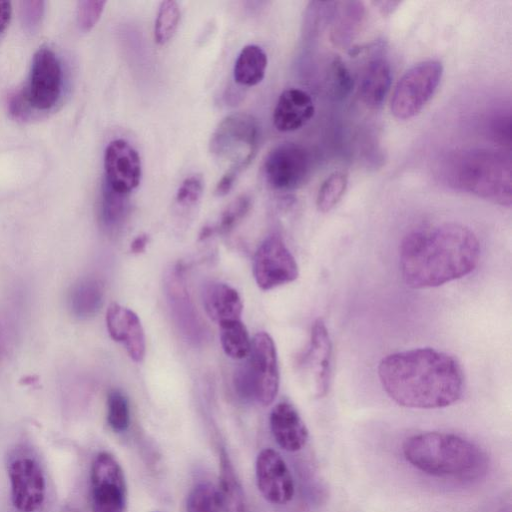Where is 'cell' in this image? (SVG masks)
<instances>
[{
  "label": "cell",
  "instance_id": "30bf717a",
  "mask_svg": "<svg viewBox=\"0 0 512 512\" xmlns=\"http://www.w3.org/2000/svg\"><path fill=\"white\" fill-rule=\"evenodd\" d=\"M11 500L19 512H35L44 503L46 480L38 461L27 454H19L8 463Z\"/></svg>",
  "mask_w": 512,
  "mask_h": 512
},
{
  "label": "cell",
  "instance_id": "9c48e42d",
  "mask_svg": "<svg viewBox=\"0 0 512 512\" xmlns=\"http://www.w3.org/2000/svg\"><path fill=\"white\" fill-rule=\"evenodd\" d=\"M253 275L258 287L264 291L298 278L297 262L281 237L271 235L260 244L253 259Z\"/></svg>",
  "mask_w": 512,
  "mask_h": 512
},
{
  "label": "cell",
  "instance_id": "836d02e7",
  "mask_svg": "<svg viewBox=\"0 0 512 512\" xmlns=\"http://www.w3.org/2000/svg\"><path fill=\"white\" fill-rule=\"evenodd\" d=\"M355 3H352V7H347L346 13L342 14L339 22L337 23V27L335 28V39H339L338 41L344 42L346 37H350L351 33L355 31L358 26V23L361 22L362 16V8L358 6L354 7Z\"/></svg>",
  "mask_w": 512,
  "mask_h": 512
},
{
  "label": "cell",
  "instance_id": "83f0119b",
  "mask_svg": "<svg viewBox=\"0 0 512 512\" xmlns=\"http://www.w3.org/2000/svg\"><path fill=\"white\" fill-rule=\"evenodd\" d=\"M348 185L347 175L336 171L330 174L319 188L316 204L321 212L333 209L343 197Z\"/></svg>",
  "mask_w": 512,
  "mask_h": 512
},
{
  "label": "cell",
  "instance_id": "7c38bea8",
  "mask_svg": "<svg viewBox=\"0 0 512 512\" xmlns=\"http://www.w3.org/2000/svg\"><path fill=\"white\" fill-rule=\"evenodd\" d=\"M248 356L255 399L267 406L274 401L279 389L277 352L271 336L266 332H258L251 341Z\"/></svg>",
  "mask_w": 512,
  "mask_h": 512
},
{
  "label": "cell",
  "instance_id": "b9f144b4",
  "mask_svg": "<svg viewBox=\"0 0 512 512\" xmlns=\"http://www.w3.org/2000/svg\"><path fill=\"white\" fill-rule=\"evenodd\" d=\"M214 231V228L210 227V226H206L202 229L201 233H200V240H203V239H206L207 237H209Z\"/></svg>",
  "mask_w": 512,
  "mask_h": 512
},
{
  "label": "cell",
  "instance_id": "4316f807",
  "mask_svg": "<svg viewBox=\"0 0 512 512\" xmlns=\"http://www.w3.org/2000/svg\"><path fill=\"white\" fill-rule=\"evenodd\" d=\"M222 508L218 488L208 482L197 484L186 502V512H220Z\"/></svg>",
  "mask_w": 512,
  "mask_h": 512
},
{
  "label": "cell",
  "instance_id": "277c9868",
  "mask_svg": "<svg viewBox=\"0 0 512 512\" xmlns=\"http://www.w3.org/2000/svg\"><path fill=\"white\" fill-rule=\"evenodd\" d=\"M511 169V158L505 153L470 149L450 154L443 161L440 174L445 183L453 189L510 207Z\"/></svg>",
  "mask_w": 512,
  "mask_h": 512
},
{
  "label": "cell",
  "instance_id": "4dcf8cb0",
  "mask_svg": "<svg viewBox=\"0 0 512 512\" xmlns=\"http://www.w3.org/2000/svg\"><path fill=\"white\" fill-rule=\"evenodd\" d=\"M251 207V198L243 194L232 201L223 211L216 228L218 233H229L248 213Z\"/></svg>",
  "mask_w": 512,
  "mask_h": 512
},
{
  "label": "cell",
  "instance_id": "5b68a950",
  "mask_svg": "<svg viewBox=\"0 0 512 512\" xmlns=\"http://www.w3.org/2000/svg\"><path fill=\"white\" fill-rule=\"evenodd\" d=\"M260 138V126L251 114L238 112L226 116L216 127L209 142L210 152L232 162L242 171L254 158Z\"/></svg>",
  "mask_w": 512,
  "mask_h": 512
},
{
  "label": "cell",
  "instance_id": "f1b7e54d",
  "mask_svg": "<svg viewBox=\"0 0 512 512\" xmlns=\"http://www.w3.org/2000/svg\"><path fill=\"white\" fill-rule=\"evenodd\" d=\"M107 422L117 433L125 431L130 423L129 405L119 390H111L107 396Z\"/></svg>",
  "mask_w": 512,
  "mask_h": 512
},
{
  "label": "cell",
  "instance_id": "d6986e66",
  "mask_svg": "<svg viewBox=\"0 0 512 512\" xmlns=\"http://www.w3.org/2000/svg\"><path fill=\"white\" fill-rule=\"evenodd\" d=\"M203 304L207 315L218 324L241 319V297L228 284L218 282L207 285L203 291Z\"/></svg>",
  "mask_w": 512,
  "mask_h": 512
},
{
  "label": "cell",
  "instance_id": "8d00e7d4",
  "mask_svg": "<svg viewBox=\"0 0 512 512\" xmlns=\"http://www.w3.org/2000/svg\"><path fill=\"white\" fill-rule=\"evenodd\" d=\"M240 170L234 167L230 169L221 177L215 187V194L217 196H225L232 189Z\"/></svg>",
  "mask_w": 512,
  "mask_h": 512
},
{
  "label": "cell",
  "instance_id": "7a4b0ae2",
  "mask_svg": "<svg viewBox=\"0 0 512 512\" xmlns=\"http://www.w3.org/2000/svg\"><path fill=\"white\" fill-rule=\"evenodd\" d=\"M481 248L477 236L458 223H444L408 233L399 248V268L413 289L441 286L470 274Z\"/></svg>",
  "mask_w": 512,
  "mask_h": 512
},
{
  "label": "cell",
  "instance_id": "6da1fadb",
  "mask_svg": "<svg viewBox=\"0 0 512 512\" xmlns=\"http://www.w3.org/2000/svg\"><path fill=\"white\" fill-rule=\"evenodd\" d=\"M378 377L386 394L407 408H444L456 403L464 391L457 360L433 348L387 355L378 365Z\"/></svg>",
  "mask_w": 512,
  "mask_h": 512
},
{
  "label": "cell",
  "instance_id": "e575fe53",
  "mask_svg": "<svg viewBox=\"0 0 512 512\" xmlns=\"http://www.w3.org/2000/svg\"><path fill=\"white\" fill-rule=\"evenodd\" d=\"M234 387L237 394L245 400L255 399L254 384L248 361L238 367L234 374Z\"/></svg>",
  "mask_w": 512,
  "mask_h": 512
},
{
  "label": "cell",
  "instance_id": "ac0fdd59",
  "mask_svg": "<svg viewBox=\"0 0 512 512\" xmlns=\"http://www.w3.org/2000/svg\"><path fill=\"white\" fill-rule=\"evenodd\" d=\"M269 421L272 435L282 449L295 452L304 447L308 430L292 404L280 402L275 405Z\"/></svg>",
  "mask_w": 512,
  "mask_h": 512
},
{
  "label": "cell",
  "instance_id": "4fadbf2b",
  "mask_svg": "<svg viewBox=\"0 0 512 512\" xmlns=\"http://www.w3.org/2000/svg\"><path fill=\"white\" fill-rule=\"evenodd\" d=\"M104 170V184L117 193L128 195L141 180L139 154L126 140H113L105 149Z\"/></svg>",
  "mask_w": 512,
  "mask_h": 512
},
{
  "label": "cell",
  "instance_id": "ffe728a7",
  "mask_svg": "<svg viewBox=\"0 0 512 512\" xmlns=\"http://www.w3.org/2000/svg\"><path fill=\"white\" fill-rule=\"evenodd\" d=\"M392 83L391 68L384 59L369 62L362 77L360 94L370 107H379L386 98Z\"/></svg>",
  "mask_w": 512,
  "mask_h": 512
},
{
  "label": "cell",
  "instance_id": "d6a6232c",
  "mask_svg": "<svg viewBox=\"0 0 512 512\" xmlns=\"http://www.w3.org/2000/svg\"><path fill=\"white\" fill-rule=\"evenodd\" d=\"M204 181L201 175L195 174L187 177L179 187L176 201L183 206L196 204L202 196Z\"/></svg>",
  "mask_w": 512,
  "mask_h": 512
},
{
  "label": "cell",
  "instance_id": "3957f363",
  "mask_svg": "<svg viewBox=\"0 0 512 512\" xmlns=\"http://www.w3.org/2000/svg\"><path fill=\"white\" fill-rule=\"evenodd\" d=\"M407 462L423 473L458 480H475L488 470L489 459L475 443L452 433L423 432L403 443Z\"/></svg>",
  "mask_w": 512,
  "mask_h": 512
},
{
  "label": "cell",
  "instance_id": "8992f818",
  "mask_svg": "<svg viewBox=\"0 0 512 512\" xmlns=\"http://www.w3.org/2000/svg\"><path fill=\"white\" fill-rule=\"evenodd\" d=\"M443 75L437 60H425L408 69L397 82L390 101L391 113L400 120L416 116L434 95Z\"/></svg>",
  "mask_w": 512,
  "mask_h": 512
},
{
  "label": "cell",
  "instance_id": "cb8c5ba5",
  "mask_svg": "<svg viewBox=\"0 0 512 512\" xmlns=\"http://www.w3.org/2000/svg\"><path fill=\"white\" fill-rule=\"evenodd\" d=\"M219 493L223 508L228 512H242L244 508L241 487L225 454L221 455Z\"/></svg>",
  "mask_w": 512,
  "mask_h": 512
},
{
  "label": "cell",
  "instance_id": "f546056e",
  "mask_svg": "<svg viewBox=\"0 0 512 512\" xmlns=\"http://www.w3.org/2000/svg\"><path fill=\"white\" fill-rule=\"evenodd\" d=\"M328 86L331 94L336 98L345 97L353 87L352 76L345 63L339 57H335L331 62L328 73Z\"/></svg>",
  "mask_w": 512,
  "mask_h": 512
},
{
  "label": "cell",
  "instance_id": "ab89813d",
  "mask_svg": "<svg viewBox=\"0 0 512 512\" xmlns=\"http://www.w3.org/2000/svg\"><path fill=\"white\" fill-rule=\"evenodd\" d=\"M148 235L140 234L138 235L130 245V250L133 254H140L145 251L146 246L148 244Z\"/></svg>",
  "mask_w": 512,
  "mask_h": 512
},
{
  "label": "cell",
  "instance_id": "d4e9b609",
  "mask_svg": "<svg viewBox=\"0 0 512 512\" xmlns=\"http://www.w3.org/2000/svg\"><path fill=\"white\" fill-rule=\"evenodd\" d=\"M180 8L176 1L160 3L154 26L155 42L164 45L174 36L180 21Z\"/></svg>",
  "mask_w": 512,
  "mask_h": 512
},
{
  "label": "cell",
  "instance_id": "8fae6325",
  "mask_svg": "<svg viewBox=\"0 0 512 512\" xmlns=\"http://www.w3.org/2000/svg\"><path fill=\"white\" fill-rule=\"evenodd\" d=\"M62 91V69L55 53L40 48L33 57L29 83L22 93L26 102L38 110H48L59 100Z\"/></svg>",
  "mask_w": 512,
  "mask_h": 512
},
{
  "label": "cell",
  "instance_id": "e0dca14e",
  "mask_svg": "<svg viewBox=\"0 0 512 512\" xmlns=\"http://www.w3.org/2000/svg\"><path fill=\"white\" fill-rule=\"evenodd\" d=\"M314 104L310 95L298 88L284 90L273 111V124L281 132L300 129L314 115Z\"/></svg>",
  "mask_w": 512,
  "mask_h": 512
},
{
  "label": "cell",
  "instance_id": "ba28073f",
  "mask_svg": "<svg viewBox=\"0 0 512 512\" xmlns=\"http://www.w3.org/2000/svg\"><path fill=\"white\" fill-rule=\"evenodd\" d=\"M310 157L304 147L284 142L266 155L263 172L267 184L278 191H291L302 186L310 173Z\"/></svg>",
  "mask_w": 512,
  "mask_h": 512
},
{
  "label": "cell",
  "instance_id": "52a82bcc",
  "mask_svg": "<svg viewBox=\"0 0 512 512\" xmlns=\"http://www.w3.org/2000/svg\"><path fill=\"white\" fill-rule=\"evenodd\" d=\"M126 484L121 466L107 452L94 458L90 469V502L93 512H124Z\"/></svg>",
  "mask_w": 512,
  "mask_h": 512
},
{
  "label": "cell",
  "instance_id": "9a60e30c",
  "mask_svg": "<svg viewBox=\"0 0 512 512\" xmlns=\"http://www.w3.org/2000/svg\"><path fill=\"white\" fill-rule=\"evenodd\" d=\"M332 344L326 325L317 319L311 328L307 350L300 358V366L313 384L316 396L326 395L331 378Z\"/></svg>",
  "mask_w": 512,
  "mask_h": 512
},
{
  "label": "cell",
  "instance_id": "5bb4252c",
  "mask_svg": "<svg viewBox=\"0 0 512 512\" xmlns=\"http://www.w3.org/2000/svg\"><path fill=\"white\" fill-rule=\"evenodd\" d=\"M257 486L263 497L273 504H285L294 495L292 475L281 457L271 448L263 449L256 459Z\"/></svg>",
  "mask_w": 512,
  "mask_h": 512
},
{
  "label": "cell",
  "instance_id": "2e32d148",
  "mask_svg": "<svg viewBox=\"0 0 512 512\" xmlns=\"http://www.w3.org/2000/svg\"><path fill=\"white\" fill-rule=\"evenodd\" d=\"M106 326L110 337L125 346L133 361L143 360L146 350L145 334L135 312L118 303H111L106 311Z\"/></svg>",
  "mask_w": 512,
  "mask_h": 512
},
{
  "label": "cell",
  "instance_id": "f35d334b",
  "mask_svg": "<svg viewBox=\"0 0 512 512\" xmlns=\"http://www.w3.org/2000/svg\"><path fill=\"white\" fill-rule=\"evenodd\" d=\"M11 14V3L9 1H0V33L4 32L8 27Z\"/></svg>",
  "mask_w": 512,
  "mask_h": 512
},
{
  "label": "cell",
  "instance_id": "484cf974",
  "mask_svg": "<svg viewBox=\"0 0 512 512\" xmlns=\"http://www.w3.org/2000/svg\"><path fill=\"white\" fill-rule=\"evenodd\" d=\"M128 195L113 191L103 183L101 219L106 228L114 229L124 220L128 211Z\"/></svg>",
  "mask_w": 512,
  "mask_h": 512
},
{
  "label": "cell",
  "instance_id": "74e56055",
  "mask_svg": "<svg viewBox=\"0 0 512 512\" xmlns=\"http://www.w3.org/2000/svg\"><path fill=\"white\" fill-rule=\"evenodd\" d=\"M493 134L498 141L510 144V117H499L493 124Z\"/></svg>",
  "mask_w": 512,
  "mask_h": 512
},
{
  "label": "cell",
  "instance_id": "1f68e13d",
  "mask_svg": "<svg viewBox=\"0 0 512 512\" xmlns=\"http://www.w3.org/2000/svg\"><path fill=\"white\" fill-rule=\"evenodd\" d=\"M106 2L101 0H84L78 3L77 20L84 31L91 30L101 17Z\"/></svg>",
  "mask_w": 512,
  "mask_h": 512
},
{
  "label": "cell",
  "instance_id": "44dd1931",
  "mask_svg": "<svg viewBox=\"0 0 512 512\" xmlns=\"http://www.w3.org/2000/svg\"><path fill=\"white\" fill-rule=\"evenodd\" d=\"M103 298L102 282L96 278H84L73 285L69 294V307L73 315L86 319L100 310Z\"/></svg>",
  "mask_w": 512,
  "mask_h": 512
},
{
  "label": "cell",
  "instance_id": "60d3db41",
  "mask_svg": "<svg viewBox=\"0 0 512 512\" xmlns=\"http://www.w3.org/2000/svg\"><path fill=\"white\" fill-rule=\"evenodd\" d=\"M399 4V2H376V5L379 6V9L383 14L391 13L396 6Z\"/></svg>",
  "mask_w": 512,
  "mask_h": 512
},
{
  "label": "cell",
  "instance_id": "603a6c76",
  "mask_svg": "<svg viewBox=\"0 0 512 512\" xmlns=\"http://www.w3.org/2000/svg\"><path fill=\"white\" fill-rule=\"evenodd\" d=\"M220 342L225 354L233 359L246 358L251 349V340L241 319L219 324Z\"/></svg>",
  "mask_w": 512,
  "mask_h": 512
},
{
  "label": "cell",
  "instance_id": "7402d4cb",
  "mask_svg": "<svg viewBox=\"0 0 512 512\" xmlns=\"http://www.w3.org/2000/svg\"><path fill=\"white\" fill-rule=\"evenodd\" d=\"M267 68V55L258 45H246L240 51L233 69L236 83L245 87L259 84Z\"/></svg>",
  "mask_w": 512,
  "mask_h": 512
},
{
  "label": "cell",
  "instance_id": "d590c367",
  "mask_svg": "<svg viewBox=\"0 0 512 512\" xmlns=\"http://www.w3.org/2000/svg\"><path fill=\"white\" fill-rule=\"evenodd\" d=\"M44 11L43 1L21 2V18L26 28L34 29L41 22Z\"/></svg>",
  "mask_w": 512,
  "mask_h": 512
}]
</instances>
